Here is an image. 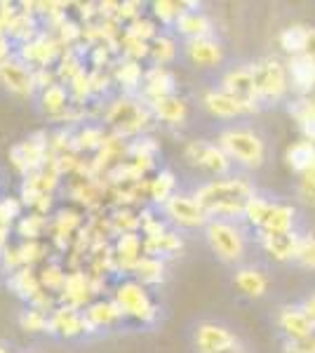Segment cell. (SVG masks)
<instances>
[{
    "mask_svg": "<svg viewBox=\"0 0 315 353\" xmlns=\"http://www.w3.org/2000/svg\"><path fill=\"white\" fill-rule=\"evenodd\" d=\"M256 196L254 186L245 176H223L214 179L196 189L193 198L200 203V208L207 212L210 219H238L245 217V208Z\"/></svg>",
    "mask_w": 315,
    "mask_h": 353,
    "instance_id": "obj_1",
    "label": "cell"
},
{
    "mask_svg": "<svg viewBox=\"0 0 315 353\" xmlns=\"http://www.w3.org/2000/svg\"><path fill=\"white\" fill-rule=\"evenodd\" d=\"M219 146L226 151L233 165L240 168L256 170L266 161V144H263L261 134H256L252 128L238 125V128H228L219 134Z\"/></svg>",
    "mask_w": 315,
    "mask_h": 353,
    "instance_id": "obj_2",
    "label": "cell"
},
{
    "mask_svg": "<svg viewBox=\"0 0 315 353\" xmlns=\"http://www.w3.org/2000/svg\"><path fill=\"white\" fill-rule=\"evenodd\" d=\"M151 121H156V118H153L148 104L141 106V101H134L128 94L113 99L104 111V123L111 125L113 132L120 137L141 134Z\"/></svg>",
    "mask_w": 315,
    "mask_h": 353,
    "instance_id": "obj_3",
    "label": "cell"
},
{
    "mask_svg": "<svg viewBox=\"0 0 315 353\" xmlns=\"http://www.w3.org/2000/svg\"><path fill=\"white\" fill-rule=\"evenodd\" d=\"M205 238L212 252L216 254L226 264H238L245 257V250H247V238L245 231L240 229L236 221L228 219H210L205 226Z\"/></svg>",
    "mask_w": 315,
    "mask_h": 353,
    "instance_id": "obj_4",
    "label": "cell"
},
{
    "mask_svg": "<svg viewBox=\"0 0 315 353\" xmlns=\"http://www.w3.org/2000/svg\"><path fill=\"white\" fill-rule=\"evenodd\" d=\"M254 83H256V99L263 106H273L278 101L285 99V94L289 92V71L283 61L273 59H261L254 64Z\"/></svg>",
    "mask_w": 315,
    "mask_h": 353,
    "instance_id": "obj_5",
    "label": "cell"
},
{
    "mask_svg": "<svg viewBox=\"0 0 315 353\" xmlns=\"http://www.w3.org/2000/svg\"><path fill=\"white\" fill-rule=\"evenodd\" d=\"M113 301L123 311V316L132 318V321L151 323L156 318V304L148 297L146 288L139 281H134V278L118 283L116 290H113Z\"/></svg>",
    "mask_w": 315,
    "mask_h": 353,
    "instance_id": "obj_6",
    "label": "cell"
},
{
    "mask_svg": "<svg viewBox=\"0 0 315 353\" xmlns=\"http://www.w3.org/2000/svg\"><path fill=\"white\" fill-rule=\"evenodd\" d=\"M184 158L188 165L198 170H205V172L219 176H231L233 170V161L226 156V151L221 149L219 144H212L207 139H191L184 146Z\"/></svg>",
    "mask_w": 315,
    "mask_h": 353,
    "instance_id": "obj_7",
    "label": "cell"
},
{
    "mask_svg": "<svg viewBox=\"0 0 315 353\" xmlns=\"http://www.w3.org/2000/svg\"><path fill=\"white\" fill-rule=\"evenodd\" d=\"M61 48H64V45L59 43V38L57 36L40 33V36L33 38L31 43L19 45L17 57H19V59L31 68H50L61 59V54H64L61 52Z\"/></svg>",
    "mask_w": 315,
    "mask_h": 353,
    "instance_id": "obj_8",
    "label": "cell"
},
{
    "mask_svg": "<svg viewBox=\"0 0 315 353\" xmlns=\"http://www.w3.org/2000/svg\"><path fill=\"white\" fill-rule=\"evenodd\" d=\"M165 214L170 217L172 224L181 226V229H198V226H207V212L200 208V203L193 196L184 193H174L167 203L163 205Z\"/></svg>",
    "mask_w": 315,
    "mask_h": 353,
    "instance_id": "obj_9",
    "label": "cell"
},
{
    "mask_svg": "<svg viewBox=\"0 0 315 353\" xmlns=\"http://www.w3.org/2000/svg\"><path fill=\"white\" fill-rule=\"evenodd\" d=\"M221 90L226 94L236 97L243 104H247L252 111L259 109V99H256V83H254V64L236 66L231 71L223 73Z\"/></svg>",
    "mask_w": 315,
    "mask_h": 353,
    "instance_id": "obj_10",
    "label": "cell"
},
{
    "mask_svg": "<svg viewBox=\"0 0 315 353\" xmlns=\"http://www.w3.org/2000/svg\"><path fill=\"white\" fill-rule=\"evenodd\" d=\"M0 85H5L8 92L17 97H33L36 94V81H33V68L26 66L17 54L0 64Z\"/></svg>",
    "mask_w": 315,
    "mask_h": 353,
    "instance_id": "obj_11",
    "label": "cell"
},
{
    "mask_svg": "<svg viewBox=\"0 0 315 353\" xmlns=\"http://www.w3.org/2000/svg\"><path fill=\"white\" fill-rule=\"evenodd\" d=\"M238 334L231 327L214 321H205L196 327V346L198 353H219L238 344Z\"/></svg>",
    "mask_w": 315,
    "mask_h": 353,
    "instance_id": "obj_12",
    "label": "cell"
},
{
    "mask_svg": "<svg viewBox=\"0 0 315 353\" xmlns=\"http://www.w3.org/2000/svg\"><path fill=\"white\" fill-rule=\"evenodd\" d=\"M85 313V334H94L104 327H113L118 321H123V311L113 299H94L83 311Z\"/></svg>",
    "mask_w": 315,
    "mask_h": 353,
    "instance_id": "obj_13",
    "label": "cell"
},
{
    "mask_svg": "<svg viewBox=\"0 0 315 353\" xmlns=\"http://www.w3.org/2000/svg\"><path fill=\"white\" fill-rule=\"evenodd\" d=\"M50 334H59L64 339H73L85 334V313L73 306L59 304L50 313Z\"/></svg>",
    "mask_w": 315,
    "mask_h": 353,
    "instance_id": "obj_14",
    "label": "cell"
},
{
    "mask_svg": "<svg viewBox=\"0 0 315 353\" xmlns=\"http://www.w3.org/2000/svg\"><path fill=\"white\" fill-rule=\"evenodd\" d=\"M144 257V241L139 238V233H123L113 243V261H116L118 271L132 273L136 269V264Z\"/></svg>",
    "mask_w": 315,
    "mask_h": 353,
    "instance_id": "obj_15",
    "label": "cell"
},
{
    "mask_svg": "<svg viewBox=\"0 0 315 353\" xmlns=\"http://www.w3.org/2000/svg\"><path fill=\"white\" fill-rule=\"evenodd\" d=\"M184 54L196 66H219L223 61V45L216 38H196L184 43Z\"/></svg>",
    "mask_w": 315,
    "mask_h": 353,
    "instance_id": "obj_16",
    "label": "cell"
},
{
    "mask_svg": "<svg viewBox=\"0 0 315 353\" xmlns=\"http://www.w3.org/2000/svg\"><path fill=\"white\" fill-rule=\"evenodd\" d=\"M174 73L170 71L167 66H156L146 68L144 73V83H141V90H144L146 101H156L163 99V97L174 94Z\"/></svg>",
    "mask_w": 315,
    "mask_h": 353,
    "instance_id": "obj_17",
    "label": "cell"
},
{
    "mask_svg": "<svg viewBox=\"0 0 315 353\" xmlns=\"http://www.w3.org/2000/svg\"><path fill=\"white\" fill-rule=\"evenodd\" d=\"M92 288H90V276L83 271H71L66 278L64 292L59 294V304L73 306V309H88Z\"/></svg>",
    "mask_w": 315,
    "mask_h": 353,
    "instance_id": "obj_18",
    "label": "cell"
},
{
    "mask_svg": "<svg viewBox=\"0 0 315 353\" xmlns=\"http://www.w3.org/2000/svg\"><path fill=\"white\" fill-rule=\"evenodd\" d=\"M278 323H280V330L285 332V337H287V341H301L315 334V327L306 318V313L301 311V306H285L278 316Z\"/></svg>",
    "mask_w": 315,
    "mask_h": 353,
    "instance_id": "obj_19",
    "label": "cell"
},
{
    "mask_svg": "<svg viewBox=\"0 0 315 353\" xmlns=\"http://www.w3.org/2000/svg\"><path fill=\"white\" fill-rule=\"evenodd\" d=\"M203 101H205V109L216 118H238L245 116V113H252L247 104H243L236 97L226 94L223 90H210V92H205Z\"/></svg>",
    "mask_w": 315,
    "mask_h": 353,
    "instance_id": "obj_20",
    "label": "cell"
},
{
    "mask_svg": "<svg viewBox=\"0 0 315 353\" xmlns=\"http://www.w3.org/2000/svg\"><path fill=\"white\" fill-rule=\"evenodd\" d=\"M299 241H301V236L296 231H292V233H266V231H261L263 250H266V252L278 261L294 259L296 248H299Z\"/></svg>",
    "mask_w": 315,
    "mask_h": 353,
    "instance_id": "obj_21",
    "label": "cell"
},
{
    "mask_svg": "<svg viewBox=\"0 0 315 353\" xmlns=\"http://www.w3.org/2000/svg\"><path fill=\"white\" fill-rule=\"evenodd\" d=\"M289 85L292 90H296L299 94L311 92L315 88V59L308 54H299V57H292L289 64Z\"/></svg>",
    "mask_w": 315,
    "mask_h": 353,
    "instance_id": "obj_22",
    "label": "cell"
},
{
    "mask_svg": "<svg viewBox=\"0 0 315 353\" xmlns=\"http://www.w3.org/2000/svg\"><path fill=\"white\" fill-rule=\"evenodd\" d=\"M8 288L12 290L19 299L28 301V304H31V301L36 299L40 292H43L40 276H38V271H33V266H21V269L10 273Z\"/></svg>",
    "mask_w": 315,
    "mask_h": 353,
    "instance_id": "obj_23",
    "label": "cell"
},
{
    "mask_svg": "<svg viewBox=\"0 0 315 353\" xmlns=\"http://www.w3.org/2000/svg\"><path fill=\"white\" fill-rule=\"evenodd\" d=\"M71 106H73V99L64 83H57L52 88L40 92V109L48 113L50 118H54V121H61Z\"/></svg>",
    "mask_w": 315,
    "mask_h": 353,
    "instance_id": "obj_24",
    "label": "cell"
},
{
    "mask_svg": "<svg viewBox=\"0 0 315 353\" xmlns=\"http://www.w3.org/2000/svg\"><path fill=\"white\" fill-rule=\"evenodd\" d=\"M174 31L181 33L186 41H196V38H210L212 36V21L203 10H188L176 19Z\"/></svg>",
    "mask_w": 315,
    "mask_h": 353,
    "instance_id": "obj_25",
    "label": "cell"
},
{
    "mask_svg": "<svg viewBox=\"0 0 315 353\" xmlns=\"http://www.w3.org/2000/svg\"><path fill=\"white\" fill-rule=\"evenodd\" d=\"M148 109H151L153 118L160 123H167V125H179L184 123L186 118V101L176 94H170V97H163V99H156V101H146Z\"/></svg>",
    "mask_w": 315,
    "mask_h": 353,
    "instance_id": "obj_26",
    "label": "cell"
},
{
    "mask_svg": "<svg viewBox=\"0 0 315 353\" xmlns=\"http://www.w3.org/2000/svg\"><path fill=\"white\" fill-rule=\"evenodd\" d=\"M144 68H141L139 61H132V59H123L118 61L116 66H113L111 76H113V83H118L120 88L128 92H134L136 88H141V83H144Z\"/></svg>",
    "mask_w": 315,
    "mask_h": 353,
    "instance_id": "obj_27",
    "label": "cell"
},
{
    "mask_svg": "<svg viewBox=\"0 0 315 353\" xmlns=\"http://www.w3.org/2000/svg\"><path fill=\"white\" fill-rule=\"evenodd\" d=\"M236 285L243 294H247L252 299H259L268 290V278L259 269H254V266H240L236 271Z\"/></svg>",
    "mask_w": 315,
    "mask_h": 353,
    "instance_id": "obj_28",
    "label": "cell"
},
{
    "mask_svg": "<svg viewBox=\"0 0 315 353\" xmlns=\"http://www.w3.org/2000/svg\"><path fill=\"white\" fill-rule=\"evenodd\" d=\"M181 238L172 231H165L163 236H153V238H144V254L148 257H172L181 250Z\"/></svg>",
    "mask_w": 315,
    "mask_h": 353,
    "instance_id": "obj_29",
    "label": "cell"
},
{
    "mask_svg": "<svg viewBox=\"0 0 315 353\" xmlns=\"http://www.w3.org/2000/svg\"><path fill=\"white\" fill-rule=\"evenodd\" d=\"M285 158H287V165L292 170H296V172H301V174L308 172L315 165V144L308 139L294 141L287 149V153H285Z\"/></svg>",
    "mask_w": 315,
    "mask_h": 353,
    "instance_id": "obj_30",
    "label": "cell"
},
{
    "mask_svg": "<svg viewBox=\"0 0 315 353\" xmlns=\"http://www.w3.org/2000/svg\"><path fill=\"white\" fill-rule=\"evenodd\" d=\"M294 208H289V205H283V203H273L271 208V214H268L266 224H263L261 231L266 233H292L294 229Z\"/></svg>",
    "mask_w": 315,
    "mask_h": 353,
    "instance_id": "obj_31",
    "label": "cell"
},
{
    "mask_svg": "<svg viewBox=\"0 0 315 353\" xmlns=\"http://www.w3.org/2000/svg\"><path fill=\"white\" fill-rule=\"evenodd\" d=\"M48 229H50V221L40 212H28L24 217L17 219V224H14V231L21 241H40Z\"/></svg>",
    "mask_w": 315,
    "mask_h": 353,
    "instance_id": "obj_32",
    "label": "cell"
},
{
    "mask_svg": "<svg viewBox=\"0 0 315 353\" xmlns=\"http://www.w3.org/2000/svg\"><path fill=\"white\" fill-rule=\"evenodd\" d=\"M38 276H40V285H43L45 292L57 294V297L64 292L68 273L59 261H48V264H43V269L38 271Z\"/></svg>",
    "mask_w": 315,
    "mask_h": 353,
    "instance_id": "obj_33",
    "label": "cell"
},
{
    "mask_svg": "<svg viewBox=\"0 0 315 353\" xmlns=\"http://www.w3.org/2000/svg\"><path fill=\"white\" fill-rule=\"evenodd\" d=\"M308 36H311V28L308 26H301V24L287 26L280 33V45H283L285 52H289L292 57H299L306 52Z\"/></svg>",
    "mask_w": 315,
    "mask_h": 353,
    "instance_id": "obj_34",
    "label": "cell"
},
{
    "mask_svg": "<svg viewBox=\"0 0 315 353\" xmlns=\"http://www.w3.org/2000/svg\"><path fill=\"white\" fill-rule=\"evenodd\" d=\"M132 276H134V281H139L141 285H156L165 278V261L158 259V257H148L144 254L141 261L136 264V269L132 271Z\"/></svg>",
    "mask_w": 315,
    "mask_h": 353,
    "instance_id": "obj_35",
    "label": "cell"
},
{
    "mask_svg": "<svg viewBox=\"0 0 315 353\" xmlns=\"http://www.w3.org/2000/svg\"><path fill=\"white\" fill-rule=\"evenodd\" d=\"M104 125H85L80 132L73 134V149L76 151H99L106 141Z\"/></svg>",
    "mask_w": 315,
    "mask_h": 353,
    "instance_id": "obj_36",
    "label": "cell"
},
{
    "mask_svg": "<svg viewBox=\"0 0 315 353\" xmlns=\"http://www.w3.org/2000/svg\"><path fill=\"white\" fill-rule=\"evenodd\" d=\"M174 186H176L174 172H170V170H163V172L156 174V179L148 181V198H151L153 203L165 205L172 196H174Z\"/></svg>",
    "mask_w": 315,
    "mask_h": 353,
    "instance_id": "obj_37",
    "label": "cell"
},
{
    "mask_svg": "<svg viewBox=\"0 0 315 353\" xmlns=\"http://www.w3.org/2000/svg\"><path fill=\"white\" fill-rule=\"evenodd\" d=\"M108 221H111V231L116 236L136 233V229H141V217H136V212H132L130 208H116Z\"/></svg>",
    "mask_w": 315,
    "mask_h": 353,
    "instance_id": "obj_38",
    "label": "cell"
},
{
    "mask_svg": "<svg viewBox=\"0 0 315 353\" xmlns=\"http://www.w3.org/2000/svg\"><path fill=\"white\" fill-rule=\"evenodd\" d=\"M83 71H85L83 59H80V54L76 50H66V52L61 54V59L57 61V78H59V83H64V85L71 83L73 78Z\"/></svg>",
    "mask_w": 315,
    "mask_h": 353,
    "instance_id": "obj_39",
    "label": "cell"
},
{
    "mask_svg": "<svg viewBox=\"0 0 315 353\" xmlns=\"http://www.w3.org/2000/svg\"><path fill=\"white\" fill-rule=\"evenodd\" d=\"M271 208H273V201H266V198H261V196H254L247 203V208H245L243 219L247 221L250 226H254V229H263L268 214H271Z\"/></svg>",
    "mask_w": 315,
    "mask_h": 353,
    "instance_id": "obj_40",
    "label": "cell"
},
{
    "mask_svg": "<svg viewBox=\"0 0 315 353\" xmlns=\"http://www.w3.org/2000/svg\"><path fill=\"white\" fill-rule=\"evenodd\" d=\"M19 325L26 332H48L50 330V313L36 309V306H26L19 316Z\"/></svg>",
    "mask_w": 315,
    "mask_h": 353,
    "instance_id": "obj_41",
    "label": "cell"
},
{
    "mask_svg": "<svg viewBox=\"0 0 315 353\" xmlns=\"http://www.w3.org/2000/svg\"><path fill=\"white\" fill-rule=\"evenodd\" d=\"M151 8H153V17L160 19V24H170V26H174L176 19L186 12V3H176V0H158Z\"/></svg>",
    "mask_w": 315,
    "mask_h": 353,
    "instance_id": "obj_42",
    "label": "cell"
},
{
    "mask_svg": "<svg viewBox=\"0 0 315 353\" xmlns=\"http://www.w3.org/2000/svg\"><path fill=\"white\" fill-rule=\"evenodd\" d=\"M176 57V43L174 38L160 33L156 41L151 43V59L156 61V66H167L172 59Z\"/></svg>",
    "mask_w": 315,
    "mask_h": 353,
    "instance_id": "obj_43",
    "label": "cell"
},
{
    "mask_svg": "<svg viewBox=\"0 0 315 353\" xmlns=\"http://www.w3.org/2000/svg\"><path fill=\"white\" fill-rule=\"evenodd\" d=\"M125 33L139 38V41H144V43H153L160 36L158 24L153 19H148V17H139V19L130 21V24L125 26Z\"/></svg>",
    "mask_w": 315,
    "mask_h": 353,
    "instance_id": "obj_44",
    "label": "cell"
},
{
    "mask_svg": "<svg viewBox=\"0 0 315 353\" xmlns=\"http://www.w3.org/2000/svg\"><path fill=\"white\" fill-rule=\"evenodd\" d=\"M120 50H123V54L132 61H141L144 57H151V43H144L134 36H128L125 31H123V36H120Z\"/></svg>",
    "mask_w": 315,
    "mask_h": 353,
    "instance_id": "obj_45",
    "label": "cell"
},
{
    "mask_svg": "<svg viewBox=\"0 0 315 353\" xmlns=\"http://www.w3.org/2000/svg\"><path fill=\"white\" fill-rule=\"evenodd\" d=\"M19 254H21V264L24 266H33L38 261L45 259L48 254V245L43 241H21L19 243Z\"/></svg>",
    "mask_w": 315,
    "mask_h": 353,
    "instance_id": "obj_46",
    "label": "cell"
},
{
    "mask_svg": "<svg viewBox=\"0 0 315 353\" xmlns=\"http://www.w3.org/2000/svg\"><path fill=\"white\" fill-rule=\"evenodd\" d=\"M294 259L303 269H315V236H301Z\"/></svg>",
    "mask_w": 315,
    "mask_h": 353,
    "instance_id": "obj_47",
    "label": "cell"
},
{
    "mask_svg": "<svg viewBox=\"0 0 315 353\" xmlns=\"http://www.w3.org/2000/svg\"><path fill=\"white\" fill-rule=\"evenodd\" d=\"M285 346H287L285 353H315V334L301 341H285Z\"/></svg>",
    "mask_w": 315,
    "mask_h": 353,
    "instance_id": "obj_48",
    "label": "cell"
},
{
    "mask_svg": "<svg viewBox=\"0 0 315 353\" xmlns=\"http://www.w3.org/2000/svg\"><path fill=\"white\" fill-rule=\"evenodd\" d=\"M299 306H301V311L306 313L308 321H311V325L315 327V294H311V297H306Z\"/></svg>",
    "mask_w": 315,
    "mask_h": 353,
    "instance_id": "obj_49",
    "label": "cell"
},
{
    "mask_svg": "<svg viewBox=\"0 0 315 353\" xmlns=\"http://www.w3.org/2000/svg\"><path fill=\"white\" fill-rule=\"evenodd\" d=\"M10 57H12V41L5 33H0V64L5 59H10Z\"/></svg>",
    "mask_w": 315,
    "mask_h": 353,
    "instance_id": "obj_50",
    "label": "cell"
},
{
    "mask_svg": "<svg viewBox=\"0 0 315 353\" xmlns=\"http://www.w3.org/2000/svg\"><path fill=\"white\" fill-rule=\"evenodd\" d=\"M303 54H308L315 59V28H311V36H308V45H306V52Z\"/></svg>",
    "mask_w": 315,
    "mask_h": 353,
    "instance_id": "obj_51",
    "label": "cell"
},
{
    "mask_svg": "<svg viewBox=\"0 0 315 353\" xmlns=\"http://www.w3.org/2000/svg\"><path fill=\"white\" fill-rule=\"evenodd\" d=\"M0 353H12V351H10V349H8V346H5V344H0Z\"/></svg>",
    "mask_w": 315,
    "mask_h": 353,
    "instance_id": "obj_52",
    "label": "cell"
}]
</instances>
